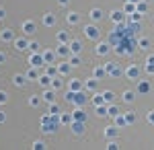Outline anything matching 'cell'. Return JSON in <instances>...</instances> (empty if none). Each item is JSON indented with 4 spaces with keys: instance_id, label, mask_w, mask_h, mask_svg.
<instances>
[{
    "instance_id": "obj_1",
    "label": "cell",
    "mask_w": 154,
    "mask_h": 150,
    "mask_svg": "<svg viewBox=\"0 0 154 150\" xmlns=\"http://www.w3.org/2000/svg\"><path fill=\"white\" fill-rule=\"evenodd\" d=\"M123 74H125L130 80H138V78H140V74H142V70L138 68L136 64H130V66L125 68V72H123Z\"/></svg>"
},
{
    "instance_id": "obj_2",
    "label": "cell",
    "mask_w": 154,
    "mask_h": 150,
    "mask_svg": "<svg viewBox=\"0 0 154 150\" xmlns=\"http://www.w3.org/2000/svg\"><path fill=\"white\" fill-rule=\"evenodd\" d=\"M138 86H136V92H138V95H148V92L152 91V84H150V80H140V78H138Z\"/></svg>"
},
{
    "instance_id": "obj_3",
    "label": "cell",
    "mask_w": 154,
    "mask_h": 150,
    "mask_svg": "<svg viewBox=\"0 0 154 150\" xmlns=\"http://www.w3.org/2000/svg\"><path fill=\"white\" fill-rule=\"evenodd\" d=\"M105 70H107V74H111L113 78H117V76H121V74H123V70L119 68L117 64H113V62H107V64H105Z\"/></svg>"
},
{
    "instance_id": "obj_4",
    "label": "cell",
    "mask_w": 154,
    "mask_h": 150,
    "mask_svg": "<svg viewBox=\"0 0 154 150\" xmlns=\"http://www.w3.org/2000/svg\"><path fill=\"white\" fill-rule=\"evenodd\" d=\"M84 33H86V37H91V39H99V35H101V31L97 29L95 25H88V27L84 29Z\"/></svg>"
},
{
    "instance_id": "obj_5",
    "label": "cell",
    "mask_w": 154,
    "mask_h": 150,
    "mask_svg": "<svg viewBox=\"0 0 154 150\" xmlns=\"http://www.w3.org/2000/svg\"><path fill=\"white\" fill-rule=\"evenodd\" d=\"M105 136H107L109 140H115V138L119 136V127H117V126H109V127L105 130Z\"/></svg>"
},
{
    "instance_id": "obj_6",
    "label": "cell",
    "mask_w": 154,
    "mask_h": 150,
    "mask_svg": "<svg viewBox=\"0 0 154 150\" xmlns=\"http://www.w3.org/2000/svg\"><path fill=\"white\" fill-rule=\"evenodd\" d=\"M144 70H146L148 74H154V54H152V56H148V58H146V64H144Z\"/></svg>"
},
{
    "instance_id": "obj_7",
    "label": "cell",
    "mask_w": 154,
    "mask_h": 150,
    "mask_svg": "<svg viewBox=\"0 0 154 150\" xmlns=\"http://www.w3.org/2000/svg\"><path fill=\"white\" fill-rule=\"evenodd\" d=\"M111 21H113V23H123V12L121 11H113L111 12Z\"/></svg>"
},
{
    "instance_id": "obj_8",
    "label": "cell",
    "mask_w": 154,
    "mask_h": 150,
    "mask_svg": "<svg viewBox=\"0 0 154 150\" xmlns=\"http://www.w3.org/2000/svg\"><path fill=\"white\" fill-rule=\"evenodd\" d=\"M125 115V121H128V126H131V123H136V119H138V115H136V111H128V113H123Z\"/></svg>"
},
{
    "instance_id": "obj_9",
    "label": "cell",
    "mask_w": 154,
    "mask_h": 150,
    "mask_svg": "<svg viewBox=\"0 0 154 150\" xmlns=\"http://www.w3.org/2000/svg\"><path fill=\"white\" fill-rule=\"evenodd\" d=\"M115 126H117V127H125V126H128V121H125V115H123V113L115 115Z\"/></svg>"
},
{
    "instance_id": "obj_10",
    "label": "cell",
    "mask_w": 154,
    "mask_h": 150,
    "mask_svg": "<svg viewBox=\"0 0 154 150\" xmlns=\"http://www.w3.org/2000/svg\"><path fill=\"white\" fill-rule=\"evenodd\" d=\"M136 11L140 12V14H144V12L148 11V4H146L144 0H138V2H136Z\"/></svg>"
},
{
    "instance_id": "obj_11",
    "label": "cell",
    "mask_w": 154,
    "mask_h": 150,
    "mask_svg": "<svg viewBox=\"0 0 154 150\" xmlns=\"http://www.w3.org/2000/svg\"><path fill=\"white\" fill-rule=\"evenodd\" d=\"M136 45H138V49H146V47L150 45V39H148V37H140Z\"/></svg>"
},
{
    "instance_id": "obj_12",
    "label": "cell",
    "mask_w": 154,
    "mask_h": 150,
    "mask_svg": "<svg viewBox=\"0 0 154 150\" xmlns=\"http://www.w3.org/2000/svg\"><path fill=\"white\" fill-rule=\"evenodd\" d=\"M103 101H105V103H113V101H115L113 91H105V92H103Z\"/></svg>"
},
{
    "instance_id": "obj_13",
    "label": "cell",
    "mask_w": 154,
    "mask_h": 150,
    "mask_svg": "<svg viewBox=\"0 0 154 150\" xmlns=\"http://www.w3.org/2000/svg\"><path fill=\"white\" fill-rule=\"evenodd\" d=\"M121 97H123V101H125V103H131V101L136 99V92H134V91H125Z\"/></svg>"
},
{
    "instance_id": "obj_14",
    "label": "cell",
    "mask_w": 154,
    "mask_h": 150,
    "mask_svg": "<svg viewBox=\"0 0 154 150\" xmlns=\"http://www.w3.org/2000/svg\"><path fill=\"white\" fill-rule=\"evenodd\" d=\"M107 52H109V43H99V45H97V54H99V56H105Z\"/></svg>"
},
{
    "instance_id": "obj_15",
    "label": "cell",
    "mask_w": 154,
    "mask_h": 150,
    "mask_svg": "<svg viewBox=\"0 0 154 150\" xmlns=\"http://www.w3.org/2000/svg\"><path fill=\"white\" fill-rule=\"evenodd\" d=\"M93 74H95V78H97V80H99V78H103V76L107 74V70H105V68H101V66H97Z\"/></svg>"
},
{
    "instance_id": "obj_16",
    "label": "cell",
    "mask_w": 154,
    "mask_h": 150,
    "mask_svg": "<svg viewBox=\"0 0 154 150\" xmlns=\"http://www.w3.org/2000/svg\"><path fill=\"white\" fill-rule=\"evenodd\" d=\"M72 127H74V134H82L84 123H82V121H74V123H72Z\"/></svg>"
},
{
    "instance_id": "obj_17",
    "label": "cell",
    "mask_w": 154,
    "mask_h": 150,
    "mask_svg": "<svg viewBox=\"0 0 154 150\" xmlns=\"http://www.w3.org/2000/svg\"><path fill=\"white\" fill-rule=\"evenodd\" d=\"M70 91H82V82L80 80H72L70 82Z\"/></svg>"
},
{
    "instance_id": "obj_18",
    "label": "cell",
    "mask_w": 154,
    "mask_h": 150,
    "mask_svg": "<svg viewBox=\"0 0 154 150\" xmlns=\"http://www.w3.org/2000/svg\"><path fill=\"white\" fill-rule=\"evenodd\" d=\"M134 11H136V4H134V2H125V6H123V12H128V14H131Z\"/></svg>"
},
{
    "instance_id": "obj_19",
    "label": "cell",
    "mask_w": 154,
    "mask_h": 150,
    "mask_svg": "<svg viewBox=\"0 0 154 150\" xmlns=\"http://www.w3.org/2000/svg\"><path fill=\"white\" fill-rule=\"evenodd\" d=\"M74 119H76V121H84V111L82 109H76V111H74Z\"/></svg>"
},
{
    "instance_id": "obj_20",
    "label": "cell",
    "mask_w": 154,
    "mask_h": 150,
    "mask_svg": "<svg viewBox=\"0 0 154 150\" xmlns=\"http://www.w3.org/2000/svg\"><path fill=\"white\" fill-rule=\"evenodd\" d=\"M107 115H111V117L119 115V109L115 107V105H111V107H107Z\"/></svg>"
},
{
    "instance_id": "obj_21",
    "label": "cell",
    "mask_w": 154,
    "mask_h": 150,
    "mask_svg": "<svg viewBox=\"0 0 154 150\" xmlns=\"http://www.w3.org/2000/svg\"><path fill=\"white\" fill-rule=\"evenodd\" d=\"M140 19H142V14H140V12H138V11H134V12H131V14H130V21H131V23H138Z\"/></svg>"
},
{
    "instance_id": "obj_22",
    "label": "cell",
    "mask_w": 154,
    "mask_h": 150,
    "mask_svg": "<svg viewBox=\"0 0 154 150\" xmlns=\"http://www.w3.org/2000/svg\"><path fill=\"white\" fill-rule=\"evenodd\" d=\"M97 113L103 117V115H107V105L103 103V105H97Z\"/></svg>"
},
{
    "instance_id": "obj_23",
    "label": "cell",
    "mask_w": 154,
    "mask_h": 150,
    "mask_svg": "<svg viewBox=\"0 0 154 150\" xmlns=\"http://www.w3.org/2000/svg\"><path fill=\"white\" fill-rule=\"evenodd\" d=\"M70 49L74 52V54H78V52H80L82 47H80V43H78V41H72V43H70Z\"/></svg>"
},
{
    "instance_id": "obj_24",
    "label": "cell",
    "mask_w": 154,
    "mask_h": 150,
    "mask_svg": "<svg viewBox=\"0 0 154 150\" xmlns=\"http://www.w3.org/2000/svg\"><path fill=\"white\" fill-rule=\"evenodd\" d=\"M97 84H99V82H97V78H93V80H88V82H86V89H88V91H95V89H97Z\"/></svg>"
},
{
    "instance_id": "obj_25",
    "label": "cell",
    "mask_w": 154,
    "mask_h": 150,
    "mask_svg": "<svg viewBox=\"0 0 154 150\" xmlns=\"http://www.w3.org/2000/svg\"><path fill=\"white\" fill-rule=\"evenodd\" d=\"M93 103L95 105H103L105 103V101H103V95H95V97H93Z\"/></svg>"
},
{
    "instance_id": "obj_26",
    "label": "cell",
    "mask_w": 154,
    "mask_h": 150,
    "mask_svg": "<svg viewBox=\"0 0 154 150\" xmlns=\"http://www.w3.org/2000/svg\"><path fill=\"white\" fill-rule=\"evenodd\" d=\"M91 17H93V19H95V21H99V19H101V17H103V12L99 11V8H95V11L91 12Z\"/></svg>"
},
{
    "instance_id": "obj_27",
    "label": "cell",
    "mask_w": 154,
    "mask_h": 150,
    "mask_svg": "<svg viewBox=\"0 0 154 150\" xmlns=\"http://www.w3.org/2000/svg\"><path fill=\"white\" fill-rule=\"evenodd\" d=\"M68 23H78V14H74V12H72V14H68Z\"/></svg>"
},
{
    "instance_id": "obj_28",
    "label": "cell",
    "mask_w": 154,
    "mask_h": 150,
    "mask_svg": "<svg viewBox=\"0 0 154 150\" xmlns=\"http://www.w3.org/2000/svg\"><path fill=\"white\" fill-rule=\"evenodd\" d=\"M31 64H33V66H41V58H39V56H33V58H31Z\"/></svg>"
},
{
    "instance_id": "obj_29",
    "label": "cell",
    "mask_w": 154,
    "mask_h": 150,
    "mask_svg": "<svg viewBox=\"0 0 154 150\" xmlns=\"http://www.w3.org/2000/svg\"><path fill=\"white\" fill-rule=\"evenodd\" d=\"M68 52H70V49H68L66 45H62V47L58 49V54H60V56H68Z\"/></svg>"
},
{
    "instance_id": "obj_30",
    "label": "cell",
    "mask_w": 154,
    "mask_h": 150,
    "mask_svg": "<svg viewBox=\"0 0 154 150\" xmlns=\"http://www.w3.org/2000/svg\"><path fill=\"white\" fill-rule=\"evenodd\" d=\"M68 70H70V64H62V66H60V72H62V74H68Z\"/></svg>"
},
{
    "instance_id": "obj_31",
    "label": "cell",
    "mask_w": 154,
    "mask_h": 150,
    "mask_svg": "<svg viewBox=\"0 0 154 150\" xmlns=\"http://www.w3.org/2000/svg\"><path fill=\"white\" fill-rule=\"evenodd\" d=\"M107 148H109V150H117V148H119V144H117V142H113V140H111V142L107 144Z\"/></svg>"
},
{
    "instance_id": "obj_32",
    "label": "cell",
    "mask_w": 154,
    "mask_h": 150,
    "mask_svg": "<svg viewBox=\"0 0 154 150\" xmlns=\"http://www.w3.org/2000/svg\"><path fill=\"white\" fill-rule=\"evenodd\" d=\"M33 29H35L33 23H25V31H27V33H33Z\"/></svg>"
},
{
    "instance_id": "obj_33",
    "label": "cell",
    "mask_w": 154,
    "mask_h": 150,
    "mask_svg": "<svg viewBox=\"0 0 154 150\" xmlns=\"http://www.w3.org/2000/svg\"><path fill=\"white\" fill-rule=\"evenodd\" d=\"M54 97H56V95H54L51 91H48V92H45V101H49V103L54 101Z\"/></svg>"
},
{
    "instance_id": "obj_34",
    "label": "cell",
    "mask_w": 154,
    "mask_h": 150,
    "mask_svg": "<svg viewBox=\"0 0 154 150\" xmlns=\"http://www.w3.org/2000/svg\"><path fill=\"white\" fill-rule=\"evenodd\" d=\"M146 119H148V123H152V126H154V111H150V113L146 115Z\"/></svg>"
},
{
    "instance_id": "obj_35",
    "label": "cell",
    "mask_w": 154,
    "mask_h": 150,
    "mask_svg": "<svg viewBox=\"0 0 154 150\" xmlns=\"http://www.w3.org/2000/svg\"><path fill=\"white\" fill-rule=\"evenodd\" d=\"M70 121H72L70 115H62V123H70Z\"/></svg>"
},
{
    "instance_id": "obj_36",
    "label": "cell",
    "mask_w": 154,
    "mask_h": 150,
    "mask_svg": "<svg viewBox=\"0 0 154 150\" xmlns=\"http://www.w3.org/2000/svg\"><path fill=\"white\" fill-rule=\"evenodd\" d=\"M78 62H80V60L74 56V58H70V66H78Z\"/></svg>"
},
{
    "instance_id": "obj_37",
    "label": "cell",
    "mask_w": 154,
    "mask_h": 150,
    "mask_svg": "<svg viewBox=\"0 0 154 150\" xmlns=\"http://www.w3.org/2000/svg\"><path fill=\"white\" fill-rule=\"evenodd\" d=\"M51 23H54V17L48 14V17H45V25H51Z\"/></svg>"
},
{
    "instance_id": "obj_38",
    "label": "cell",
    "mask_w": 154,
    "mask_h": 150,
    "mask_svg": "<svg viewBox=\"0 0 154 150\" xmlns=\"http://www.w3.org/2000/svg\"><path fill=\"white\" fill-rule=\"evenodd\" d=\"M14 82H17V84H23L25 78H23V76H17V78H14Z\"/></svg>"
},
{
    "instance_id": "obj_39",
    "label": "cell",
    "mask_w": 154,
    "mask_h": 150,
    "mask_svg": "<svg viewBox=\"0 0 154 150\" xmlns=\"http://www.w3.org/2000/svg\"><path fill=\"white\" fill-rule=\"evenodd\" d=\"M58 37H60V41H66V39H68V35H66V33H60Z\"/></svg>"
},
{
    "instance_id": "obj_40",
    "label": "cell",
    "mask_w": 154,
    "mask_h": 150,
    "mask_svg": "<svg viewBox=\"0 0 154 150\" xmlns=\"http://www.w3.org/2000/svg\"><path fill=\"white\" fill-rule=\"evenodd\" d=\"M51 58H54V54H51V52H45V60H48V62H49V60H51Z\"/></svg>"
},
{
    "instance_id": "obj_41",
    "label": "cell",
    "mask_w": 154,
    "mask_h": 150,
    "mask_svg": "<svg viewBox=\"0 0 154 150\" xmlns=\"http://www.w3.org/2000/svg\"><path fill=\"white\" fill-rule=\"evenodd\" d=\"M41 84H49V76H43L41 78Z\"/></svg>"
},
{
    "instance_id": "obj_42",
    "label": "cell",
    "mask_w": 154,
    "mask_h": 150,
    "mask_svg": "<svg viewBox=\"0 0 154 150\" xmlns=\"http://www.w3.org/2000/svg\"><path fill=\"white\" fill-rule=\"evenodd\" d=\"M60 2H62V4H66V2H68V0H60Z\"/></svg>"
},
{
    "instance_id": "obj_43",
    "label": "cell",
    "mask_w": 154,
    "mask_h": 150,
    "mask_svg": "<svg viewBox=\"0 0 154 150\" xmlns=\"http://www.w3.org/2000/svg\"><path fill=\"white\" fill-rule=\"evenodd\" d=\"M128 2H134V4H136V2H138V0H128Z\"/></svg>"
}]
</instances>
